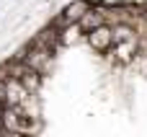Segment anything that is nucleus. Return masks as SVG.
I'll use <instances>...</instances> for the list:
<instances>
[{
	"mask_svg": "<svg viewBox=\"0 0 147 137\" xmlns=\"http://www.w3.org/2000/svg\"><path fill=\"white\" fill-rule=\"evenodd\" d=\"M88 36V44L96 49V52H109L111 47H114V31H111V26L109 23H103V26H98V28H93L90 34H85Z\"/></svg>",
	"mask_w": 147,
	"mask_h": 137,
	"instance_id": "nucleus-1",
	"label": "nucleus"
}]
</instances>
